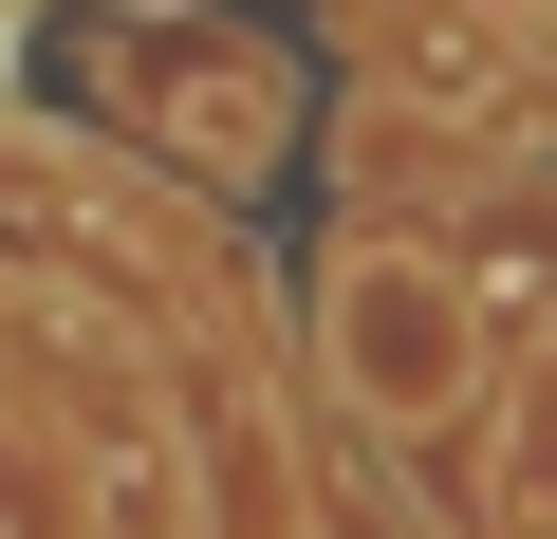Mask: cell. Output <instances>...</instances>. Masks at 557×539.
Returning a JSON list of instances; mask_svg holds the SVG:
<instances>
[{"label":"cell","mask_w":557,"mask_h":539,"mask_svg":"<svg viewBox=\"0 0 557 539\" xmlns=\"http://www.w3.org/2000/svg\"><path fill=\"white\" fill-rule=\"evenodd\" d=\"M298 354L335 391V428L372 465H428V446H483V391H502V317L465 298L446 223H391V205H335L317 260H298Z\"/></svg>","instance_id":"7a4b0ae2"},{"label":"cell","mask_w":557,"mask_h":539,"mask_svg":"<svg viewBox=\"0 0 557 539\" xmlns=\"http://www.w3.org/2000/svg\"><path fill=\"white\" fill-rule=\"evenodd\" d=\"M57 94L131 168H186L205 205H260L317 131V57L260 0H57Z\"/></svg>","instance_id":"6da1fadb"},{"label":"cell","mask_w":557,"mask_h":539,"mask_svg":"<svg viewBox=\"0 0 557 539\" xmlns=\"http://www.w3.org/2000/svg\"><path fill=\"white\" fill-rule=\"evenodd\" d=\"M428 20H483V38H520V57H557V0H428Z\"/></svg>","instance_id":"3957f363"}]
</instances>
